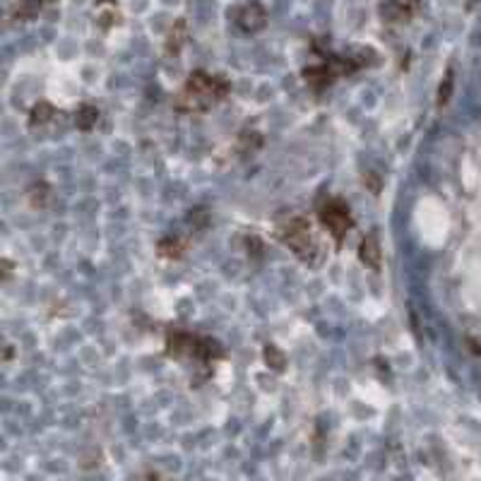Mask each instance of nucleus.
<instances>
[{
	"label": "nucleus",
	"mask_w": 481,
	"mask_h": 481,
	"mask_svg": "<svg viewBox=\"0 0 481 481\" xmlns=\"http://www.w3.org/2000/svg\"><path fill=\"white\" fill-rule=\"evenodd\" d=\"M320 222H323V226L330 231V236L337 243H342L347 231L354 226L352 212H349L347 202L337 200V197H332V200H328L320 207Z\"/></svg>",
	"instance_id": "7ed1b4c3"
},
{
	"label": "nucleus",
	"mask_w": 481,
	"mask_h": 481,
	"mask_svg": "<svg viewBox=\"0 0 481 481\" xmlns=\"http://www.w3.org/2000/svg\"><path fill=\"white\" fill-rule=\"evenodd\" d=\"M265 359H267V363H272V368L284 366V359H281V354L277 352V347H272V344H267L265 347Z\"/></svg>",
	"instance_id": "1a4fd4ad"
},
{
	"label": "nucleus",
	"mask_w": 481,
	"mask_h": 481,
	"mask_svg": "<svg viewBox=\"0 0 481 481\" xmlns=\"http://www.w3.org/2000/svg\"><path fill=\"white\" fill-rule=\"evenodd\" d=\"M56 116V111H53V106L51 104H46V101H41L39 106H34V111H32V125H41V123H48V120Z\"/></svg>",
	"instance_id": "0eeeda50"
},
{
	"label": "nucleus",
	"mask_w": 481,
	"mask_h": 481,
	"mask_svg": "<svg viewBox=\"0 0 481 481\" xmlns=\"http://www.w3.org/2000/svg\"><path fill=\"white\" fill-rule=\"evenodd\" d=\"M453 70H448V75L443 77L440 82V89H438V106H445L450 101V94H453Z\"/></svg>",
	"instance_id": "6e6552de"
},
{
	"label": "nucleus",
	"mask_w": 481,
	"mask_h": 481,
	"mask_svg": "<svg viewBox=\"0 0 481 481\" xmlns=\"http://www.w3.org/2000/svg\"><path fill=\"white\" fill-rule=\"evenodd\" d=\"M229 94V82L222 75H210V72H193L186 80L183 89L176 96V109L183 114H202L220 104Z\"/></svg>",
	"instance_id": "f257e3e1"
},
{
	"label": "nucleus",
	"mask_w": 481,
	"mask_h": 481,
	"mask_svg": "<svg viewBox=\"0 0 481 481\" xmlns=\"http://www.w3.org/2000/svg\"><path fill=\"white\" fill-rule=\"evenodd\" d=\"M279 239L294 253L296 257H301L303 262H315L318 257V241H315L313 226L303 217H291L279 226Z\"/></svg>",
	"instance_id": "f03ea898"
},
{
	"label": "nucleus",
	"mask_w": 481,
	"mask_h": 481,
	"mask_svg": "<svg viewBox=\"0 0 481 481\" xmlns=\"http://www.w3.org/2000/svg\"><path fill=\"white\" fill-rule=\"evenodd\" d=\"M265 10L260 8L257 3H248L243 5V8L239 10V14H236V22H239V27L243 29V32H257V29L265 27Z\"/></svg>",
	"instance_id": "20e7f679"
},
{
	"label": "nucleus",
	"mask_w": 481,
	"mask_h": 481,
	"mask_svg": "<svg viewBox=\"0 0 481 481\" xmlns=\"http://www.w3.org/2000/svg\"><path fill=\"white\" fill-rule=\"evenodd\" d=\"M96 118H99V111H96L94 106H82L80 116H77V128H80V130H89L92 125L96 123Z\"/></svg>",
	"instance_id": "423d86ee"
},
{
	"label": "nucleus",
	"mask_w": 481,
	"mask_h": 481,
	"mask_svg": "<svg viewBox=\"0 0 481 481\" xmlns=\"http://www.w3.org/2000/svg\"><path fill=\"white\" fill-rule=\"evenodd\" d=\"M359 257L366 267L371 270H381L383 265V253H381V243H378L376 234H368L366 239L361 241V250H359Z\"/></svg>",
	"instance_id": "39448f33"
}]
</instances>
